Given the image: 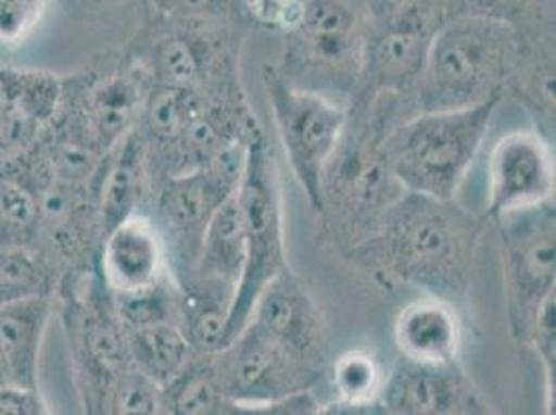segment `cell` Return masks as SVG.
I'll return each mask as SVG.
<instances>
[{
	"instance_id": "obj_1",
	"label": "cell",
	"mask_w": 556,
	"mask_h": 415,
	"mask_svg": "<svg viewBox=\"0 0 556 415\" xmlns=\"http://www.w3.org/2000/svg\"><path fill=\"white\" fill-rule=\"evenodd\" d=\"M482 231V221L455 200L442 202L403 191L349 255L424 295L453 303L471 285Z\"/></svg>"
},
{
	"instance_id": "obj_2",
	"label": "cell",
	"mask_w": 556,
	"mask_h": 415,
	"mask_svg": "<svg viewBox=\"0 0 556 415\" xmlns=\"http://www.w3.org/2000/svg\"><path fill=\"white\" fill-rule=\"evenodd\" d=\"M526 54V36L510 25L480 17L444 22L414 88L417 113L465 109L503 96Z\"/></svg>"
},
{
	"instance_id": "obj_3",
	"label": "cell",
	"mask_w": 556,
	"mask_h": 415,
	"mask_svg": "<svg viewBox=\"0 0 556 415\" xmlns=\"http://www.w3.org/2000/svg\"><path fill=\"white\" fill-rule=\"evenodd\" d=\"M503 96L482 104L421 111L382 139V154L403 191L453 202L482 150Z\"/></svg>"
},
{
	"instance_id": "obj_4",
	"label": "cell",
	"mask_w": 556,
	"mask_h": 415,
	"mask_svg": "<svg viewBox=\"0 0 556 415\" xmlns=\"http://www.w3.org/2000/svg\"><path fill=\"white\" fill-rule=\"evenodd\" d=\"M54 298L70 347L71 369L84 415H106L129 368L125 328L102 278L90 268L61 278Z\"/></svg>"
},
{
	"instance_id": "obj_5",
	"label": "cell",
	"mask_w": 556,
	"mask_h": 415,
	"mask_svg": "<svg viewBox=\"0 0 556 415\" xmlns=\"http://www.w3.org/2000/svg\"><path fill=\"white\" fill-rule=\"evenodd\" d=\"M235 198L243 229L245 264L232 301L227 345L250 320L255 300L266 285L289 266L277 162L262 129H257L245 143L241 179Z\"/></svg>"
},
{
	"instance_id": "obj_6",
	"label": "cell",
	"mask_w": 556,
	"mask_h": 415,
	"mask_svg": "<svg viewBox=\"0 0 556 415\" xmlns=\"http://www.w3.org/2000/svg\"><path fill=\"white\" fill-rule=\"evenodd\" d=\"M150 81L127 52L102 54L90 67L63 75L59 113L48 127L109 156L138 129Z\"/></svg>"
},
{
	"instance_id": "obj_7",
	"label": "cell",
	"mask_w": 556,
	"mask_h": 415,
	"mask_svg": "<svg viewBox=\"0 0 556 415\" xmlns=\"http://www.w3.org/2000/svg\"><path fill=\"white\" fill-rule=\"evenodd\" d=\"M287 81L325 93V86L355 92L368 13L349 0H302L285 25Z\"/></svg>"
},
{
	"instance_id": "obj_8",
	"label": "cell",
	"mask_w": 556,
	"mask_h": 415,
	"mask_svg": "<svg viewBox=\"0 0 556 415\" xmlns=\"http://www.w3.org/2000/svg\"><path fill=\"white\" fill-rule=\"evenodd\" d=\"M239 24H177L150 17L127 50L152 88L206 92L237 79Z\"/></svg>"
},
{
	"instance_id": "obj_9",
	"label": "cell",
	"mask_w": 556,
	"mask_h": 415,
	"mask_svg": "<svg viewBox=\"0 0 556 415\" xmlns=\"http://www.w3.org/2000/svg\"><path fill=\"white\" fill-rule=\"evenodd\" d=\"M278 141L309 206L323 212L325 177L348 131L349 109L326 93L293 86L275 65L262 71Z\"/></svg>"
},
{
	"instance_id": "obj_10",
	"label": "cell",
	"mask_w": 556,
	"mask_h": 415,
	"mask_svg": "<svg viewBox=\"0 0 556 415\" xmlns=\"http://www.w3.org/2000/svg\"><path fill=\"white\" fill-rule=\"evenodd\" d=\"M442 24L437 0H387L370 11L357 102L414 92Z\"/></svg>"
},
{
	"instance_id": "obj_11",
	"label": "cell",
	"mask_w": 556,
	"mask_h": 415,
	"mask_svg": "<svg viewBox=\"0 0 556 415\" xmlns=\"http://www.w3.org/2000/svg\"><path fill=\"white\" fill-rule=\"evenodd\" d=\"M243 154L245 146L212 164L156 181L159 221L154 223L163 232L175 280L189 275L210 221L235 196L241 179Z\"/></svg>"
},
{
	"instance_id": "obj_12",
	"label": "cell",
	"mask_w": 556,
	"mask_h": 415,
	"mask_svg": "<svg viewBox=\"0 0 556 415\" xmlns=\"http://www.w3.org/2000/svg\"><path fill=\"white\" fill-rule=\"evenodd\" d=\"M513 337L526 343L535 312L556 291L555 202L496 221Z\"/></svg>"
},
{
	"instance_id": "obj_13",
	"label": "cell",
	"mask_w": 556,
	"mask_h": 415,
	"mask_svg": "<svg viewBox=\"0 0 556 415\" xmlns=\"http://www.w3.org/2000/svg\"><path fill=\"white\" fill-rule=\"evenodd\" d=\"M223 391L237 403H270L309 392L323 366L307 362L248 323L229 345L214 355Z\"/></svg>"
},
{
	"instance_id": "obj_14",
	"label": "cell",
	"mask_w": 556,
	"mask_h": 415,
	"mask_svg": "<svg viewBox=\"0 0 556 415\" xmlns=\"http://www.w3.org/2000/svg\"><path fill=\"white\" fill-rule=\"evenodd\" d=\"M548 202H555V152L551 141L535 129L503 136L488 161V218L496 223Z\"/></svg>"
},
{
	"instance_id": "obj_15",
	"label": "cell",
	"mask_w": 556,
	"mask_h": 415,
	"mask_svg": "<svg viewBox=\"0 0 556 415\" xmlns=\"http://www.w3.org/2000/svg\"><path fill=\"white\" fill-rule=\"evenodd\" d=\"M96 271L113 298L152 289L173 277L163 232L154 218L138 212L104 232Z\"/></svg>"
},
{
	"instance_id": "obj_16",
	"label": "cell",
	"mask_w": 556,
	"mask_h": 415,
	"mask_svg": "<svg viewBox=\"0 0 556 415\" xmlns=\"http://www.w3.org/2000/svg\"><path fill=\"white\" fill-rule=\"evenodd\" d=\"M63 75L0 65V159L31 150L59 113Z\"/></svg>"
},
{
	"instance_id": "obj_17",
	"label": "cell",
	"mask_w": 556,
	"mask_h": 415,
	"mask_svg": "<svg viewBox=\"0 0 556 415\" xmlns=\"http://www.w3.org/2000/svg\"><path fill=\"white\" fill-rule=\"evenodd\" d=\"M303 360L323 366L325 318L312 291L289 266L255 300L250 320Z\"/></svg>"
},
{
	"instance_id": "obj_18",
	"label": "cell",
	"mask_w": 556,
	"mask_h": 415,
	"mask_svg": "<svg viewBox=\"0 0 556 415\" xmlns=\"http://www.w3.org/2000/svg\"><path fill=\"white\" fill-rule=\"evenodd\" d=\"M473 391L459 362L434 366L399 357L384 378L378 403L393 415H441Z\"/></svg>"
},
{
	"instance_id": "obj_19",
	"label": "cell",
	"mask_w": 556,
	"mask_h": 415,
	"mask_svg": "<svg viewBox=\"0 0 556 415\" xmlns=\"http://www.w3.org/2000/svg\"><path fill=\"white\" fill-rule=\"evenodd\" d=\"M50 179L38 143L24 154L0 159V248L34 246Z\"/></svg>"
},
{
	"instance_id": "obj_20",
	"label": "cell",
	"mask_w": 556,
	"mask_h": 415,
	"mask_svg": "<svg viewBox=\"0 0 556 415\" xmlns=\"http://www.w3.org/2000/svg\"><path fill=\"white\" fill-rule=\"evenodd\" d=\"M401 357L419 364H455L462 349V320L451 301L421 295L405 303L394 318Z\"/></svg>"
},
{
	"instance_id": "obj_21",
	"label": "cell",
	"mask_w": 556,
	"mask_h": 415,
	"mask_svg": "<svg viewBox=\"0 0 556 415\" xmlns=\"http://www.w3.org/2000/svg\"><path fill=\"white\" fill-rule=\"evenodd\" d=\"M150 173L143 141L138 129L123 139L106 156L96 184V208L100 232L111 231L129 216L141 212L139 206L148 193Z\"/></svg>"
},
{
	"instance_id": "obj_22",
	"label": "cell",
	"mask_w": 556,
	"mask_h": 415,
	"mask_svg": "<svg viewBox=\"0 0 556 415\" xmlns=\"http://www.w3.org/2000/svg\"><path fill=\"white\" fill-rule=\"evenodd\" d=\"M54 298H29L0 307V355L11 385L38 387L40 353Z\"/></svg>"
},
{
	"instance_id": "obj_23",
	"label": "cell",
	"mask_w": 556,
	"mask_h": 415,
	"mask_svg": "<svg viewBox=\"0 0 556 415\" xmlns=\"http://www.w3.org/2000/svg\"><path fill=\"white\" fill-rule=\"evenodd\" d=\"M243 264H245L243 229H241L237 198L232 196L210 221L208 229L204 232V239L200 246L198 260L187 277L218 282L235 289L237 293L239 280L243 275Z\"/></svg>"
},
{
	"instance_id": "obj_24",
	"label": "cell",
	"mask_w": 556,
	"mask_h": 415,
	"mask_svg": "<svg viewBox=\"0 0 556 415\" xmlns=\"http://www.w3.org/2000/svg\"><path fill=\"white\" fill-rule=\"evenodd\" d=\"M125 345L129 366L161 387L168 385L195 357L179 323L125 328Z\"/></svg>"
},
{
	"instance_id": "obj_25",
	"label": "cell",
	"mask_w": 556,
	"mask_h": 415,
	"mask_svg": "<svg viewBox=\"0 0 556 415\" xmlns=\"http://www.w3.org/2000/svg\"><path fill=\"white\" fill-rule=\"evenodd\" d=\"M442 20L480 17L515 27L521 36H555V0H437Z\"/></svg>"
},
{
	"instance_id": "obj_26",
	"label": "cell",
	"mask_w": 556,
	"mask_h": 415,
	"mask_svg": "<svg viewBox=\"0 0 556 415\" xmlns=\"http://www.w3.org/2000/svg\"><path fill=\"white\" fill-rule=\"evenodd\" d=\"M168 415H220L227 405L214 355H195L163 387Z\"/></svg>"
},
{
	"instance_id": "obj_27",
	"label": "cell",
	"mask_w": 556,
	"mask_h": 415,
	"mask_svg": "<svg viewBox=\"0 0 556 415\" xmlns=\"http://www.w3.org/2000/svg\"><path fill=\"white\" fill-rule=\"evenodd\" d=\"M59 282V273L36 248H0V307L29 298H54Z\"/></svg>"
},
{
	"instance_id": "obj_28",
	"label": "cell",
	"mask_w": 556,
	"mask_h": 415,
	"mask_svg": "<svg viewBox=\"0 0 556 415\" xmlns=\"http://www.w3.org/2000/svg\"><path fill=\"white\" fill-rule=\"evenodd\" d=\"M384 378L387 374L378 357L368 349H349L334 360L330 369L334 399L351 405L376 403Z\"/></svg>"
},
{
	"instance_id": "obj_29",
	"label": "cell",
	"mask_w": 556,
	"mask_h": 415,
	"mask_svg": "<svg viewBox=\"0 0 556 415\" xmlns=\"http://www.w3.org/2000/svg\"><path fill=\"white\" fill-rule=\"evenodd\" d=\"M116 314L125 328L148 324L179 323V285L168 277L152 289L113 298Z\"/></svg>"
},
{
	"instance_id": "obj_30",
	"label": "cell",
	"mask_w": 556,
	"mask_h": 415,
	"mask_svg": "<svg viewBox=\"0 0 556 415\" xmlns=\"http://www.w3.org/2000/svg\"><path fill=\"white\" fill-rule=\"evenodd\" d=\"M146 7L150 17L177 24H241L248 15L243 0H146Z\"/></svg>"
},
{
	"instance_id": "obj_31",
	"label": "cell",
	"mask_w": 556,
	"mask_h": 415,
	"mask_svg": "<svg viewBox=\"0 0 556 415\" xmlns=\"http://www.w3.org/2000/svg\"><path fill=\"white\" fill-rule=\"evenodd\" d=\"M526 345L533 349L544 369V394H546V415H555L556 391V291L542 301L540 310L533 316Z\"/></svg>"
},
{
	"instance_id": "obj_32",
	"label": "cell",
	"mask_w": 556,
	"mask_h": 415,
	"mask_svg": "<svg viewBox=\"0 0 556 415\" xmlns=\"http://www.w3.org/2000/svg\"><path fill=\"white\" fill-rule=\"evenodd\" d=\"M52 0H0V48H22L36 38Z\"/></svg>"
},
{
	"instance_id": "obj_33",
	"label": "cell",
	"mask_w": 556,
	"mask_h": 415,
	"mask_svg": "<svg viewBox=\"0 0 556 415\" xmlns=\"http://www.w3.org/2000/svg\"><path fill=\"white\" fill-rule=\"evenodd\" d=\"M106 415H168L163 387L129 366L116 385Z\"/></svg>"
},
{
	"instance_id": "obj_34",
	"label": "cell",
	"mask_w": 556,
	"mask_h": 415,
	"mask_svg": "<svg viewBox=\"0 0 556 415\" xmlns=\"http://www.w3.org/2000/svg\"><path fill=\"white\" fill-rule=\"evenodd\" d=\"M320 401L314 392H302L289 399L270 401V403H237L227 401L220 415H316Z\"/></svg>"
},
{
	"instance_id": "obj_35",
	"label": "cell",
	"mask_w": 556,
	"mask_h": 415,
	"mask_svg": "<svg viewBox=\"0 0 556 415\" xmlns=\"http://www.w3.org/2000/svg\"><path fill=\"white\" fill-rule=\"evenodd\" d=\"M0 415H52L38 387L2 385Z\"/></svg>"
},
{
	"instance_id": "obj_36",
	"label": "cell",
	"mask_w": 556,
	"mask_h": 415,
	"mask_svg": "<svg viewBox=\"0 0 556 415\" xmlns=\"http://www.w3.org/2000/svg\"><path fill=\"white\" fill-rule=\"evenodd\" d=\"M441 415H496L492 412V407L484 401V397L476 391L471 392L469 397H465L462 403H457L453 410L444 412Z\"/></svg>"
},
{
	"instance_id": "obj_37",
	"label": "cell",
	"mask_w": 556,
	"mask_h": 415,
	"mask_svg": "<svg viewBox=\"0 0 556 415\" xmlns=\"http://www.w3.org/2000/svg\"><path fill=\"white\" fill-rule=\"evenodd\" d=\"M370 405H351V403H343V401L334 399L330 403H320L316 415H368Z\"/></svg>"
},
{
	"instance_id": "obj_38",
	"label": "cell",
	"mask_w": 556,
	"mask_h": 415,
	"mask_svg": "<svg viewBox=\"0 0 556 415\" xmlns=\"http://www.w3.org/2000/svg\"><path fill=\"white\" fill-rule=\"evenodd\" d=\"M73 2L77 7H81L84 11H98V13H102V11L118 9V7H123V4H127L131 0H73Z\"/></svg>"
},
{
	"instance_id": "obj_39",
	"label": "cell",
	"mask_w": 556,
	"mask_h": 415,
	"mask_svg": "<svg viewBox=\"0 0 556 415\" xmlns=\"http://www.w3.org/2000/svg\"><path fill=\"white\" fill-rule=\"evenodd\" d=\"M349 2H353V4H357L359 9H364L366 13H370L374 9H378L380 4H384L387 0H349Z\"/></svg>"
},
{
	"instance_id": "obj_40",
	"label": "cell",
	"mask_w": 556,
	"mask_h": 415,
	"mask_svg": "<svg viewBox=\"0 0 556 415\" xmlns=\"http://www.w3.org/2000/svg\"><path fill=\"white\" fill-rule=\"evenodd\" d=\"M368 415H393L391 412H387L378 401L376 403H371L370 410H368Z\"/></svg>"
}]
</instances>
